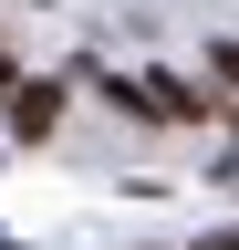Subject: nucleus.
<instances>
[{
  "label": "nucleus",
  "mask_w": 239,
  "mask_h": 250,
  "mask_svg": "<svg viewBox=\"0 0 239 250\" xmlns=\"http://www.w3.org/2000/svg\"><path fill=\"white\" fill-rule=\"evenodd\" d=\"M11 83H21V73H11V52H0V104H11Z\"/></svg>",
  "instance_id": "obj_3"
},
{
  "label": "nucleus",
  "mask_w": 239,
  "mask_h": 250,
  "mask_svg": "<svg viewBox=\"0 0 239 250\" xmlns=\"http://www.w3.org/2000/svg\"><path fill=\"white\" fill-rule=\"evenodd\" d=\"M52 125H63V83H11V136L42 146Z\"/></svg>",
  "instance_id": "obj_1"
},
{
  "label": "nucleus",
  "mask_w": 239,
  "mask_h": 250,
  "mask_svg": "<svg viewBox=\"0 0 239 250\" xmlns=\"http://www.w3.org/2000/svg\"><path fill=\"white\" fill-rule=\"evenodd\" d=\"M208 62H219V73H229V83H239V42H219V52H208Z\"/></svg>",
  "instance_id": "obj_2"
},
{
  "label": "nucleus",
  "mask_w": 239,
  "mask_h": 250,
  "mask_svg": "<svg viewBox=\"0 0 239 250\" xmlns=\"http://www.w3.org/2000/svg\"><path fill=\"white\" fill-rule=\"evenodd\" d=\"M198 250H239V229H219V240H198Z\"/></svg>",
  "instance_id": "obj_4"
},
{
  "label": "nucleus",
  "mask_w": 239,
  "mask_h": 250,
  "mask_svg": "<svg viewBox=\"0 0 239 250\" xmlns=\"http://www.w3.org/2000/svg\"><path fill=\"white\" fill-rule=\"evenodd\" d=\"M0 250H21V240H0Z\"/></svg>",
  "instance_id": "obj_5"
}]
</instances>
